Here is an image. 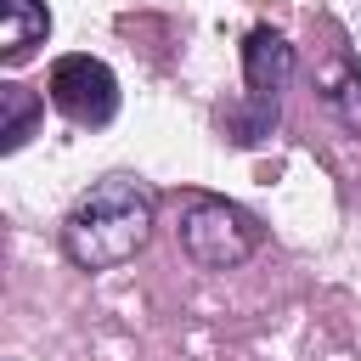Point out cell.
I'll list each match as a JSON object with an SVG mask.
<instances>
[{
    "mask_svg": "<svg viewBox=\"0 0 361 361\" xmlns=\"http://www.w3.org/2000/svg\"><path fill=\"white\" fill-rule=\"evenodd\" d=\"M152 226H158V192L135 175H102L62 214V254L79 271H118L147 248Z\"/></svg>",
    "mask_w": 361,
    "mask_h": 361,
    "instance_id": "1",
    "label": "cell"
},
{
    "mask_svg": "<svg viewBox=\"0 0 361 361\" xmlns=\"http://www.w3.org/2000/svg\"><path fill=\"white\" fill-rule=\"evenodd\" d=\"M175 243L197 271H237L265 248V226L254 209L220 192H180L175 197Z\"/></svg>",
    "mask_w": 361,
    "mask_h": 361,
    "instance_id": "2",
    "label": "cell"
},
{
    "mask_svg": "<svg viewBox=\"0 0 361 361\" xmlns=\"http://www.w3.org/2000/svg\"><path fill=\"white\" fill-rule=\"evenodd\" d=\"M293 68H299V62H293V45H288L276 28L259 23V28L243 34V85H248V96L220 113V130H226L231 147H259V141L276 130L282 90H288Z\"/></svg>",
    "mask_w": 361,
    "mask_h": 361,
    "instance_id": "3",
    "label": "cell"
},
{
    "mask_svg": "<svg viewBox=\"0 0 361 361\" xmlns=\"http://www.w3.org/2000/svg\"><path fill=\"white\" fill-rule=\"evenodd\" d=\"M51 102H56V113H62L68 124L102 130V124H113V113H118V79H113V68H107L102 56L73 51V56H56V62H51Z\"/></svg>",
    "mask_w": 361,
    "mask_h": 361,
    "instance_id": "4",
    "label": "cell"
},
{
    "mask_svg": "<svg viewBox=\"0 0 361 361\" xmlns=\"http://www.w3.org/2000/svg\"><path fill=\"white\" fill-rule=\"evenodd\" d=\"M316 102L361 141V68L350 62V51H327L316 62Z\"/></svg>",
    "mask_w": 361,
    "mask_h": 361,
    "instance_id": "5",
    "label": "cell"
},
{
    "mask_svg": "<svg viewBox=\"0 0 361 361\" xmlns=\"http://www.w3.org/2000/svg\"><path fill=\"white\" fill-rule=\"evenodd\" d=\"M51 39V11L45 0H0V62H23L34 56V45Z\"/></svg>",
    "mask_w": 361,
    "mask_h": 361,
    "instance_id": "6",
    "label": "cell"
},
{
    "mask_svg": "<svg viewBox=\"0 0 361 361\" xmlns=\"http://www.w3.org/2000/svg\"><path fill=\"white\" fill-rule=\"evenodd\" d=\"M39 118H45V102H39L28 85L6 79V85H0V152H17V147L39 130Z\"/></svg>",
    "mask_w": 361,
    "mask_h": 361,
    "instance_id": "7",
    "label": "cell"
}]
</instances>
